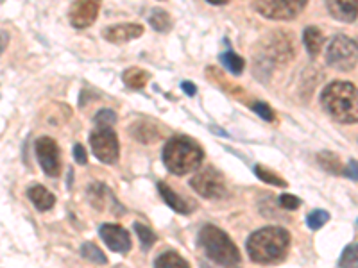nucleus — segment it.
<instances>
[{
    "label": "nucleus",
    "instance_id": "obj_24",
    "mask_svg": "<svg viewBox=\"0 0 358 268\" xmlns=\"http://www.w3.org/2000/svg\"><path fill=\"white\" fill-rule=\"evenodd\" d=\"M255 174H257V177L260 179V181H264V183L273 184V186L287 188V181H283L280 175L274 174V172H271L268 168L262 167V165H255Z\"/></svg>",
    "mask_w": 358,
    "mask_h": 268
},
{
    "label": "nucleus",
    "instance_id": "obj_3",
    "mask_svg": "<svg viewBox=\"0 0 358 268\" xmlns=\"http://www.w3.org/2000/svg\"><path fill=\"white\" fill-rule=\"evenodd\" d=\"M163 165L171 174L187 175L196 172L204 159V152L196 140L188 136H172L162 152Z\"/></svg>",
    "mask_w": 358,
    "mask_h": 268
},
{
    "label": "nucleus",
    "instance_id": "obj_34",
    "mask_svg": "<svg viewBox=\"0 0 358 268\" xmlns=\"http://www.w3.org/2000/svg\"><path fill=\"white\" fill-rule=\"evenodd\" d=\"M199 267L201 268H236V267H222V265H217L210 260H201Z\"/></svg>",
    "mask_w": 358,
    "mask_h": 268
},
{
    "label": "nucleus",
    "instance_id": "obj_27",
    "mask_svg": "<svg viewBox=\"0 0 358 268\" xmlns=\"http://www.w3.org/2000/svg\"><path fill=\"white\" fill-rule=\"evenodd\" d=\"M328 220H330V213L324 211V209H313L310 215H306V225L312 231H319Z\"/></svg>",
    "mask_w": 358,
    "mask_h": 268
},
{
    "label": "nucleus",
    "instance_id": "obj_16",
    "mask_svg": "<svg viewBox=\"0 0 358 268\" xmlns=\"http://www.w3.org/2000/svg\"><path fill=\"white\" fill-rule=\"evenodd\" d=\"M149 79H151V73L143 68H136V66H131L122 73L124 84L129 89H142L149 82Z\"/></svg>",
    "mask_w": 358,
    "mask_h": 268
},
{
    "label": "nucleus",
    "instance_id": "obj_29",
    "mask_svg": "<svg viewBox=\"0 0 358 268\" xmlns=\"http://www.w3.org/2000/svg\"><path fill=\"white\" fill-rule=\"evenodd\" d=\"M280 206L289 209V211H294V209H297V207L301 206V199L290 195V193H283V195L280 197Z\"/></svg>",
    "mask_w": 358,
    "mask_h": 268
},
{
    "label": "nucleus",
    "instance_id": "obj_35",
    "mask_svg": "<svg viewBox=\"0 0 358 268\" xmlns=\"http://www.w3.org/2000/svg\"><path fill=\"white\" fill-rule=\"evenodd\" d=\"M6 45H8V33H6L4 29H2V47H0V49H2V52L6 50Z\"/></svg>",
    "mask_w": 358,
    "mask_h": 268
},
{
    "label": "nucleus",
    "instance_id": "obj_19",
    "mask_svg": "<svg viewBox=\"0 0 358 268\" xmlns=\"http://www.w3.org/2000/svg\"><path fill=\"white\" fill-rule=\"evenodd\" d=\"M155 268H190V265L183 256H179L178 252L169 251L156 258Z\"/></svg>",
    "mask_w": 358,
    "mask_h": 268
},
{
    "label": "nucleus",
    "instance_id": "obj_26",
    "mask_svg": "<svg viewBox=\"0 0 358 268\" xmlns=\"http://www.w3.org/2000/svg\"><path fill=\"white\" fill-rule=\"evenodd\" d=\"M338 267L341 268H358V244L348 245L341 254L338 260Z\"/></svg>",
    "mask_w": 358,
    "mask_h": 268
},
{
    "label": "nucleus",
    "instance_id": "obj_17",
    "mask_svg": "<svg viewBox=\"0 0 358 268\" xmlns=\"http://www.w3.org/2000/svg\"><path fill=\"white\" fill-rule=\"evenodd\" d=\"M303 41H305V47H306V50H308L310 56L315 57V56H319V52L322 50L324 36H322L321 29L310 25V27H306L305 31H303Z\"/></svg>",
    "mask_w": 358,
    "mask_h": 268
},
{
    "label": "nucleus",
    "instance_id": "obj_20",
    "mask_svg": "<svg viewBox=\"0 0 358 268\" xmlns=\"http://www.w3.org/2000/svg\"><path fill=\"white\" fill-rule=\"evenodd\" d=\"M149 24L158 33H169L172 27V20L169 17V13L159 8H155L151 11V15H149Z\"/></svg>",
    "mask_w": 358,
    "mask_h": 268
},
{
    "label": "nucleus",
    "instance_id": "obj_5",
    "mask_svg": "<svg viewBox=\"0 0 358 268\" xmlns=\"http://www.w3.org/2000/svg\"><path fill=\"white\" fill-rule=\"evenodd\" d=\"M326 63L335 70L348 72L358 63V43L348 36H334L326 47Z\"/></svg>",
    "mask_w": 358,
    "mask_h": 268
},
{
    "label": "nucleus",
    "instance_id": "obj_22",
    "mask_svg": "<svg viewBox=\"0 0 358 268\" xmlns=\"http://www.w3.org/2000/svg\"><path fill=\"white\" fill-rule=\"evenodd\" d=\"M220 63H222L229 72L235 73V75L244 72V66H245L244 59H242L241 56H236L235 52H231V50H226L224 54H220Z\"/></svg>",
    "mask_w": 358,
    "mask_h": 268
},
{
    "label": "nucleus",
    "instance_id": "obj_1",
    "mask_svg": "<svg viewBox=\"0 0 358 268\" xmlns=\"http://www.w3.org/2000/svg\"><path fill=\"white\" fill-rule=\"evenodd\" d=\"M248 254L255 263L273 265L287 258L290 247V234L283 228H262L248 238Z\"/></svg>",
    "mask_w": 358,
    "mask_h": 268
},
{
    "label": "nucleus",
    "instance_id": "obj_11",
    "mask_svg": "<svg viewBox=\"0 0 358 268\" xmlns=\"http://www.w3.org/2000/svg\"><path fill=\"white\" fill-rule=\"evenodd\" d=\"M99 15V2L85 0V2H73L70 6L69 18L70 24L76 29H86L97 20Z\"/></svg>",
    "mask_w": 358,
    "mask_h": 268
},
{
    "label": "nucleus",
    "instance_id": "obj_18",
    "mask_svg": "<svg viewBox=\"0 0 358 268\" xmlns=\"http://www.w3.org/2000/svg\"><path fill=\"white\" fill-rule=\"evenodd\" d=\"M131 136L142 143H149V142H155V140H158L159 131H152V122L140 120V122H136L131 126Z\"/></svg>",
    "mask_w": 358,
    "mask_h": 268
},
{
    "label": "nucleus",
    "instance_id": "obj_14",
    "mask_svg": "<svg viewBox=\"0 0 358 268\" xmlns=\"http://www.w3.org/2000/svg\"><path fill=\"white\" fill-rule=\"evenodd\" d=\"M158 191H159V195H162V199L165 200V204H167L169 207H172L174 211L181 213V215H188V213H192L190 204H188L183 197L178 195V193H176L167 183H162V181H159Z\"/></svg>",
    "mask_w": 358,
    "mask_h": 268
},
{
    "label": "nucleus",
    "instance_id": "obj_7",
    "mask_svg": "<svg viewBox=\"0 0 358 268\" xmlns=\"http://www.w3.org/2000/svg\"><path fill=\"white\" fill-rule=\"evenodd\" d=\"M305 8V0H283V2L258 0V2H252V9L260 13L262 17L268 18V20H292Z\"/></svg>",
    "mask_w": 358,
    "mask_h": 268
},
{
    "label": "nucleus",
    "instance_id": "obj_32",
    "mask_svg": "<svg viewBox=\"0 0 358 268\" xmlns=\"http://www.w3.org/2000/svg\"><path fill=\"white\" fill-rule=\"evenodd\" d=\"M342 175H346V177L358 181V161L357 159H351V161L348 163L346 167H344V174Z\"/></svg>",
    "mask_w": 358,
    "mask_h": 268
},
{
    "label": "nucleus",
    "instance_id": "obj_13",
    "mask_svg": "<svg viewBox=\"0 0 358 268\" xmlns=\"http://www.w3.org/2000/svg\"><path fill=\"white\" fill-rule=\"evenodd\" d=\"M326 8H328V11H330V15L335 20L346 22V24H351V22L357 20L358 17L357 0H337V2H328Z\"/></svg>",
    "mask_w": 358,
    "mask_h": 268
},
{
    "label": "nucleus",
    "instance_id": "obj_2",
    "mask_svg": "<svg viewBox=\"0 0 358 268\" xmlns=\"http://www.w3.org/2000/svg\"><path fill=\"white\" fill-rule=\"evenodd\" d=\"M321 104L334 120L358 124V88L348 81H334L322 89Z\"/></svg>",
    "mask_w": 358,
    "mask_h": 268
},
{
    "label": "nucleus",
    "instance_id": "obj_21",
    "mask_svg": "<svg viewBox=\"0 0 358 268\" xmlns=\"http://www.w3.org/2000/svg\"><path fill=\"white\" fill-rule=\"evenodd\" d=\"M317 161L319 165H321L326 172H330V174H344V167H342L341 159H338V156H335L334 152H319Z\"/></svg>",
    "mask_w": 358,
    "mask_h": 268
},
{
    "label": "nucleus",
    "instance_id": "obj_30",
    "mask_svg": "<svg viewBox=\"0 0 358 268\" xmlns=\"http://www.w3.org/2000/svg\"><path fill=\"white\" fill-rule=\"evenodd\" d=\"M251 107H252V111H257V113L260 114L264 120H267V122H273L274 120V111L271 110V107H268L265 102H255Z\"/></svg>",
    "mask_w": 358,
    "mask_h": 268
},
{
    "label": "nucleus",
    "instance_id": "obj_33",
    "mask_svg": "<svg viewBox=\"0 0 358 268\" xmlns=\"http://www.w3.org/2000/svg\"><path fill=\"white\" fill-rule=\"evenodd\" d=\"M181 88H183V91L188 95V97H194V95L197 94V88H196V84H194V82L185 81L183 84H181Z\"/></svg>",
    "mask_w": 358,
    "mask_h": 268
},
{
    "label": "nucleus",
    "instance_id": "obj_8",
    "mask_svg": "<svg viewBox=\"0 0 358 268\" xmlns=\"http://www.w3.org/2000/svg\"><path fill=\"white\" fill-rule=\"evenodd\" d=\"M190 186L204 199H220L226 193V183L219 170L208 167L190 179Z\"/></svg>",
    "mask_w": 358,
    "mask_h": 268
},
{
    "label": "nucleus",
    "instance_id": "obj_15",
    "mask_svg": "<svg viewBox=\"0 0 358 268\" xmlns=\"http://www.w3.org/2000/svg\"><path fill=\"white\" fill-rule=\"evenodd\" d=\"M27 197L34 204L38 211H49V209L54 207V204H56V197L47 188L41 186V184H33V186L29 188Z\"/></svg>",
    "mask_w": 358,
    "mask_h": 268
},
{
    "label": "nucleus",
    "instance_id": "obj_9",
    "mask_svg": "<svg viewBox=\"0 0 358 268\" xmlns=\"http://www.w3.org/2000/svg\"><path fill=\"white\" fill-rule=\"evenodd\" d=\"M34 152H36L40 167L49 177H57L62 174V152L56 140L50 136H41L34 142Z\"/></svg>",
    "mask_w": 358,
    "mask_h": 268
},
{
    "label": "nucleus",
    "instance_id": "obj_6",
    "mask_svg": "<svg viewBox=\"0 0 358 268\" xmlns=\"http://www.w3.org/2000/svg\"><path fill=\"white\" fill-rule=\"evenodd\" d=\"M90 147L95 158L104 165H115L118 161L120 145L113 127H97L90 134Z\"/></svg>",
    "mask_w": 358,
    "mask_h": 268
},
{
    "label": "nucleus",
    "instance_id": "obj_25",
    "mask_svg": "<svg viewBox=\"0 0 358 268\" xmlns=\"http://www.w3.org/2000/svg\"><path fill=\"white\" fill-rule=\"evenodd\" d=\"M81 256L85 258L86 261H92V263L97 265H106L108 260L104 256V252L97 247L95 244H85L81 247Z\"/></svg>",
    "mask_w": 358,
    "mask_h": 268
},
{
    "label": "nucleus",
    "instance_id": "obj_23",
    "mask_svg": "<svg viewBox=\"0 0 358 268\" xmlns=\"http://www.w3.org/2000/svg\"><path fill=\"white\" fill-rule=\"evenodd\" d=\"M133 229H134V232H136V236H138L140 245H142L143 251H149V248H151L156 241L155 232L147 228V225H143V223H136V222L133 223Z\"/></svg>",
    "mask_w": 358,
    "mask_h": 268
},
{
    "label": "nucleus",
    "instance_id": "obj_4",
    "mask_svg": "<svg viewBox=\"0 0 358 268\" xmlns=\"http://www.w3.org/2000/svg\"><path fill=\"white\" fill-rule=\"evenodd\" d=\"M197 244L206 254V260L222 267H236L241 263V252L226 232L213 223L203 225L197 234Z\"/></svg>",
    "mask_w": 358,
    "mask_h": 268
},
{
    "label": "nucleus",
    "instance_id": "obj_10",
    "mask_svg": "<svg viewBox=\"0 0 358 268\" xmlns=\"http://www.w3.org/2000/svg\"><path fill=\"white\" fill-rule=\"evenodd\" d=\"M99 234H101L102 241L118 254H127L133 247L129 232L118 223H102L101 229H99Z\"/></svg>",
    "mask_w": 358,
    "mask_h": 268
},
{
    "label": "nucleus",
    "instance_id": "obj_28",
    "mask_svg": "<svg viewBox=\"0 0 358 268\" xmlns=\"http://www.w3.org/2000/svg\"><path fill=\"white\" fill-rule=\"evenodd\" d=\"M117 122V114L111 110H101L95 114V126L97 127H113Z\"/></svg>",
    "mask_w": 358,
    "mask_h": 268
},
{
    "label": "nucleus",
    "instance_id": "obj_31",
    "mask_svg": "<svg viewBox=\"0 0 358 268\" xmlns=\"http://www.w3.org/2000/svg\"><path fill=\"white\" fill-rule=\"evenodd\" d=\"M73 159H76V163H79V165H86V163H88V156H86L85 147H83L81 143H76V145H73Z\"/></svg>",
    "mask_w": 358,
    "mask_h": 268
},
{
    "label": "nucleus",
    "instance_id": "obj_12",
    "mask_svg": "<svg viewBox=\"0 0 358 268\" xmlns=\"http://www.w3.org/2000/svg\"><path fill=\"white\" fill-rule=\"evenodd\" d=\"M143 34V27L140 24H117L110 25L102 31L104 40L111 43H126V41L136 40Z\"/></svg>",
    "mask_w": 358,
    "mask_h": 268
}]
</instances>
